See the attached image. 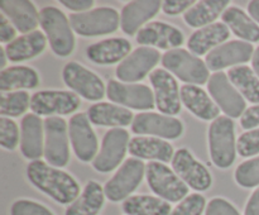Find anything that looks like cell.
Returning a JSON list of instances; mask_svg holds the SVG:
<instances>
[{
    "instance_id": "1",
    "label": "cell",
    "mask_w": 259,
    "mask_h": 215,
    "mask_svg": "<svg viewBox=\"0 0 259 215\" xmlns=\"http://www.w3.org/2000/svg\"><path fill=\"white\" fill-rule=\"evenodd\" d=\"M27 177L35 189L61 205H71L81 194L75 177L40 159L29 162Z\"/></svg>"
},
{
    "instance_id": "2",
    "label": "cell",
    "mask_w": 259,
    "mask_h": 215,
    "mask_svg": "<svg viewBox=\"0 0 259 215\" xmlns=\"http://www.w3.org/2000/svg\"><path fill=\"white\" fill-rule=\"evenodd\" d=\"M39 24L47 37L53 53L67 57L75 50V35L70 18L56 7H45L39 12Z\"/></svg>"
},
{
    "instance_id": "3",
    "label": "cell",
    "mask_w": 259,
    "mask_h": 215,
    "mask_svg": "<svg viewBox=\"0 0 259 215\" xmlns=\"http://www.w3.org/2000/svg\"><path fill=\"white\" fill-rule=\"evenodd\" d=\"M207 138L212 163L218 168H229L235 162L238 153L234 120L227 115L217 118L210 124Z\"/></svg>"
},
{
    "instance_id": "4",
    "label": "cell",
    "mask_w": 259,
    "mask_h": 215,
    "mask_svg": "<svg viewBox=\"0 0 259 215\" xmlns=\"http://www.w3.org/2000/svg\"><path fill=\"white\" fill-rule=\"evenodd\" d=\"M162 65L187 85H204L210 80V70L206 62L185 48L167 51L162 56Z\"/></svg>"
},
{
    "instance_id": "5",
    "label": "cell",
    "mask_w": 259,
    "mask_h": 215,
    "mask_svg": "<svg viewBox=\"0 0 259 215\" xmlns=\"http://www.w3.org/2000/svg\"><path fill=\"white\" fill-rule=\"evenodd\" d=\"M73 32L82 37H98L116 32L120 27V14L110 7H101L85 13L70 15Z\"/></svg>"
},
{
    "instance_id": "6",
    "label": "cell",
    "mask_w": 259,
    "mask_h": 215,
    "mask_svg": "<svg viewBox=\"0 0 259 215\" xmlns=\"http://www.w3.org/2000/svg\"><path fill=\"white\" fill-rule=\"evenodd\" d=\"M146 179L153 194L168 202H180L189 195L190 187L174 169L162 162H149L147 164Z\"/></svg>"
},
{
    "instance_id": "7",
    "label": "cell",
    "mask_w": 259,
    "mask_h": 215,
    "mask_svg": "<svg viewBox=\"0 0 259 215\" xmlns=\"http://www.w3.org/2000/svg\"><path fill=\"white\" fill-rule=\"evenodd\" d=\"M146 166L142 159L128 158L119 167L113 177L104 186L106 199L111 202L125 201L143 181Z\"/></svg>"
},
{
    "instance_id": "8",
    "label": "cell",
    "mask_w": 259,
    "mask_h": 215,
    "mask_svg": "<svg viewBox=\"0 0 259 215\" xmlns=\"http://www.w3.org/2000/svg\"><path fill=\"white\" fill-rule=\"evenodd\" d=\"M67 123L60 116H50L45 120V158L53 167H65L70 161Z\"/></svg>"
},
{
    "instance_id": "9",
    "label": "cell",
    "mask_w": 259,
    "mask_h": 215,
    "mask_svg": "<svg viewBox=\"0 0 259 215\" xmlns=\"http://www.w3.org/2000/svg\"><path fill=\"white\" fill-rule=\"evenodd\" d=\"M62 78L73 93L89 101L101 100L106 93V86L100 76L75 61L66 63Z\"/></svg>"
},
{
    "instance_id": "10",
    "label": "cell",
    "mask_w": 259,
    "mask_h": 215,
    "mask_svg": "<svg viewBox=\"0 0 259 215\" xmlns=\"http://www.w3.org/2000/svg\"><path fill=\"white\" fill-rule=\"evenodd\" d=\"M207 91L212 100L215 101L220 110L229 118H242L244 111L247 110V103L242 94L237 90L232 81L228 77V73L215 72L210 76L207 82Z\"/></svg>"
},
{
    "instance_id": "11",
    "label": "cell",
    "mask_w": 259,
    "mask_h": 215,
    "mask_svg": "<svg viewBox=\"0 0 259 215\" xmlns=\"http://www.w3.org/2000/svg\"><path fill=\"white\" fill-rule=\"evenodd\" d=\"M132 132L138 136L156 137L161 139H179L184 134V124L175 116L144 111L134 116Z\"/></svg>"
},
{
    "instance_id": "12",
    "label": "cell",
    "mask_w": 259,
    "mask_h": 215,
    "mask_svg": "<svg viewBox=\"0 0 259 215\" xmlns=\"http://www.w3.org/2000/svg\"><path fill=\"white\" fill-rule=\"evenodd\" d=\"M106 96L111 103L134 110H142L143 113L156 106L154 93L151 88L143 83H125L110 80L106 85Z\"/></svg>"
},
{
    "instance_id": "13",
    "label": "cell",
    "mask_w": 259,
    "mask_h": 215,
    "mask_svg": "<svg viewBox=\"0 0 259 215\" xmlns=\"http://www.w3.org/2000/svg\"><path fill=\"white\" fill-rule=\"evenodd\" d=\"M131 137L124 128H111L104 136L101 148L93 161V167L98 172L108 174L120 166L129 149Z\"/></svg>"
},
{
    "instance_id": "14",
    "label": "cell",
    "mask_w": 259,
    "mask_h": 215,
    "mask_svg": "<svg viewBox=\"0 0 259 215\" xmlns=\"http://www.w3.org/2000/svg\"><path fill=\"white\" fill-rule=\"evenodd\" d=\"M153 86L156 108L164 115L175 116L181 113V89L171 72L166 68H156L149 75Z\"/></svg>"
},
{
    "instance_id": "15",
    "label": "cell",
    "mask_w": 259,
    "mask_h": 215,
    "mask_svg": "<svg viewBox=\"0 0 259 215\" xmlns=\"http://www.w3.org/2000/svg\"><path fill=\"white\" fill-rule=\"evenodd\" d=\"M159 60L161 53L156 48L138 47L119 63L115 75L121 82L136 83L153 72Z\"/></svg>"
},
{
    "instance_id": "16",
    "label": "cell",
    "mask_w": 259,
    "mask_h": 215,
    "mask_svg": "<svg viewBox=\"0 0 259 215\" xmlns=\"http://www.w3.org/2000/svg\"><path fill=\"white\" fill-rule=\"evenodd\" d=\"M80 106V98L73 91L40 90L32 95L30 109L35 115H68Z\"/></svg>"
},
{
    "instance_id": "17",
    "label": "cell",
    "mask_w": 259,
    "mask_h": 215,
    "mask_svg": "<svg viewBox=\"0 0 259 215\" xmlns=\"http://www.w3.org/2000/svg\"><path fill=\"white\" fill-rule=\"evenodd\" d=\"M174 171L189 187L196 191H207L212 185V176L206 166L197 161L187 148L175 152L172 159Z\"/></svg>"
},
{
    "instance_id": "18",
    "label": "cell",
    "mask_w": 259,
    "mask_h": 215,
    "mask_svg": "<svg viewBox=\"0 0 259 215\" xmlns=\"http://www.w3.org/2000/svg\"><path fill=\"white\" fill-rule=\"evenodd\" d=\"M68 134L73 152L81 162H91L99 153V141L88 114L77 113L70 119Z\"/></svg>"
},
{
    "instance_id": "19",
    "label": "cell",
    "mask_w": 259,
    "mask_h": 215,
    "mask_svg": "<svg viewBox=\"0 0 259 215\" xmlns=\"http://www.w3.org/2000/svg\"><path fill=\"white\" fill-rule=\"evenodd\" d=\"M254 55V48L253 45L245 40H229L224 45L219 46L215 50H212L206 56V66L209 70L220 72L227 67H237L243 66V63H247L252 61Z\"/></svg>"
},
{
    "instance_id": "20",
    "label": "cell",
    "mask_w": 259,
    "mask_h": 215,
    "mask_svg": "<svg viewBox=\"0 0 259 215\" xmlns=\"http://www.w3.org/2000/svg\"><path fill=\"white\" fill-rule=\"evenodd\" d=\"M137 42L144 47L159 50H176L185 42V35L179 28L164 22H152L144 25L137 34Z\"/></svg>"
},
{
    "instance_id": "21",
    "label": "cell",
    "mask_w": 259,
    "mask_h": 215,
    "mask_svg": "<svg viewBox=\"0 0 259 215\" xmlns=\"http://www.w3.org/2000/svg\"><path fill=\"white\" fill-rule=\"evenodd\" d=\"M20 152L30 162L45 156V121L34 113L27 114L22 119Z\"/></svg>"
},
{
    "instance_id": "22",
    "label": "cell",
    "mask_w": 259,
    "mask_h": 215,
    "mask_svg": "<svg viewBox=\"0 0 259 215\" xmlns=\"http://www.w3.org/2000/svg\"><path fill=\"white\" fill-rule=\"evenodd\" d=\"M162 8L159 0H134L123 8L120 14V27L128 35L138 34L148 20L158 14Z\"/></svg>"
},
{
    "instance_id": "23",
    "label": "cell",
    "mask_w": 259,
    "mask_h": 215,
    "mask_svg": "<svg viewBox=\"0 0 259 215\" xmlns=\"http://www.w3.org/2000/svg\"><path fill=\"white\" fill-rule=\"evenodd\" d=\"M128 152L134 158L162 162V163L172 162L175 156V149L169 142L148 136H138L132 138Z\"/></svg>"
},
{
    "instance_id": "24",
    "label": "cell",
    "mask_w": 259,
    "mask_h": 215,
    "mask_svg": "<svg viewBox=\"0 0 259 215\" xmlns=\"http://www.w3.org/2000/svg\"><path fill=\"white\" fill-rule=\"evenodd\" d=\"M0 10L15 29L23 34L34 32L39 24V13L34 4L28 0H2Z\"/></svg>"
},
{
    "instance_id": "25",
    "label": "cell",
    "mask_w": 259,
    "mask_h": 215,
    "mask_svg": "<svg viewBox=\"0 0 259 215\" xmlns=\"http://www.w3.org/2000/svg\"><path fill=\"white\" fill-rule=\"evenodd\" d=\"M229 37L230 29L224 23H214L192 33L187 40V47L192 55L207 56L212 50L227 43Z\"/></svg>"
},
{
    "instance_id": "26",
    "label": "cell",
    "mask_w": 259,
    "mask_h": 215,
    "mask_svg": "<svg viewBox=\"0 0 259 215\" xmlns=\"http://www.w3.org/2000/svg\"><path fill=\"white\" fill-rule=\"evenodd\" d=\"M131 51L132 45L126 38H108L89 46L86 56L98 65H114L125 60Z\"/></svg>"
},
{
    "instance_id": "27",
    "label": "cell",
    "mask_w": 259,
    "mask_h": 215,
    "mask_svg": "<svg viewBox=\"0 0 259 215\" xmlns=\"http://www.w3.org/2000/svg\"><path fill=\"white\" fill-rule=\"evenodd\" d=\"M181 100L185 108L202 120L219 118L220 108L215 104L211 96L197 85H184L181 88Z\"/></svg>"
},
{
    "instance_id": "28",
    "label": "cell",
    "mask_w": 259,
    "mask_h": 215,
    "mask_svg": "<svg viewBox=\"0 0 259 215\" xmlns=\"http://www.w3.org/2000/svg\"><path fill=\"white\" fill-rule=\"evenodd\" d=\"M47 47V37L40 30H34L28 34H23L15 38L13 42L4 47L8 61L10 62H22L32 60L40 53L45 52Z\"/></svg>"
},
{
    "instance_id": "29",
    "label": "cell",
    "mask_w": 259,
    "mask_h": 215,
    "mask_svg": "<svg viewBox=\"0 0 259 215\" xmlns=\"http://www.w3.org/2000/svg\"><path fill=\"white\" fill-rule=\"evenodd\" d=\"M88 116L91 124L100 126L121 128L131 125L134 120L132 110L111 103H96L88 110Z\"/></svg>"
},
{
    "instance_id": "30",
    "label": "cell",
    "mask_w": 259,
    "mask_h": 215,
    "mask_svg": "<svg viewBox=\"0 0 259 215\" xmlns=\"http://www.w3.org/2000/svg\"><path fill=\"white\" fill-rule=\"evenodd\" d=\"M104 187L99 182L89 181L80 196L66 209L65 215H98L105 204Z\"/></svg>"
},
{
    "instance_id": "31",
    "label": "cell",
    "mask_w": 259,
    "mask_h": 215,
    "mask_svg": "<svg viewBox=\"0 0 259 215\" xmlns=\"http://www.w3.org/2000/svg\"><path fill=\"white\" fill-rule=\"evenodd\" d=\"M228 0H202L195 3L184 14V20L192 28H204L214 24L215 20L228 9Z\"/></svg>"
},
{
    "instance_id": "32",
    "label": "cell",
    "mask_w": 259,
    "mask_h": 215,
    "mask_svg": "<svg viewBox=\"0 0 259 215\" xmlns=\"http://www.w3.org/2000/svg\"><path fill=\"white\" fill-rule=\"evenodd\" d=\"M39 85V75L29 66H12L0 72V90L3 93L24 91Z\"/></svg>"
},
{
    "instance_id": "33",
    "label": "cell",
    "mask_w": 259,
    "mask_h": 215,
    "mask_svg": "<svg viewBox=\"0 0 259 215\" xmlns=\"http://www.w3.org/2000/svg\"><path fill=\"white\" fill-rule=\"evenodd\" d=\"M223 23L242 40L249 43L259 42V25L244 10L229 7L222 15Z\"/></svg>"
},
{
    "instance_id": "34",
    "label": "cell",
    "mask_w": 259,
    "mask_h": 215,
    "mask_svg": "<svg viewBox=\"0 0 259 215\" xmlns=\"http://www.w3.org/2000/svg\"><path fill=\"white\" fill-rule=\"evenodd\" d=\"M121 210L125 215H171V202L152 195H132L123 201Z\"/></svg>"
},
{
    "instance_id": "35",
    "label": "cell",
    "mask_w": 259,
    "mask_h": 215,
    "mask_svg": "<svg viewBox=\"0 0 259 215\" xmlns=\"http://www.w3.org/2000/svg\"><path fill=\"white\" fill-rule=\"evenodd\" d=\"M228 77L249 103L259 104V77L254 70L248 66H237L228 71Z\"/></svg>"
},
{
    "instance_id": "36",
    "label": "cell",
    "mask_w": 259,
    "mask_h": 215,
    "mask_svg": "<svg viewBox=\"0 0 259 215\" xmlns=\"http://www.w3.org/2000/svg\"><path fill=\"white\" fill-rule=\"evenodd\" d=\"M32 96L27 91H14L3 94L0 99V114L2 116H20L30 106Z\"/></svg>"
},
{
    "instance_id": "37",
    "label": "cell",
    "mask_w": 259,
    "mask_h": 215,
    "mask_svg": "<svg viewBox=\"0 0 259 215\" xmlns=\"http://www.w3.org/2000/svg\"><path fill=\"white\" fill-rule=\"evenodd\" d=\"M234 179L235 182L244 189L259 186V156L242 162L235 169Z\"/></svg>"
},
{
    "instance_id": "38",
    "label": "cell",
    "mask_w": 259,
    "mask_h": 215,
    "mask_svg": "<svg viewBox=\"0 0 259 215\" xmlns=\"http://www.w3.org/2000/svg\"><path fill=\"white\" fill-rule=\"evenodd\" d=\"M207 202L204 195L195 192L185 197L172 209L171 215H202L206 210Z\"/></svg>"
},
{
    "instance_id": "39",
    "label": "cell",
    "mask_w": 259,
    "mask_h": 215,
    "mask_svg": "<svg viewBox=\"0 0 259 215\" xmlns=\"http://www.w3.org/2000/svg\"><path fill=\"white\" fill-rule=\"evenodd\" d=\"M0 144L4 149L14 151L19 144V128L10 118L3 116L0 119Z\"/></svg>"
},
{
    "instance_id": "40",
    "label": "cell",
    "mask_w": 259,
    "mask_h": 215,
    "mask_svg": "<svg viewBox=\"0 0 259 215\" xmlns=\"http://www.w3.org/2000/svg\"><path fill=\"white\" fill-rule=\"evenodd\" d=\"M237 151L242 157H253L259 154V128L250 129L238 137Z\"/></svg>"
},
{
    "instance_id": "41",
    "label": "cell",
    "mask_w": 259,
    "mask_h": 215,
    "mask_svg": "<svg viewBox=\"0 0 259 215\" xmlns=\"http://www.w3.org/2000/svg\"><path fill=\"white\" fill-rule=\"evenodd\" d=\"M10 215H55L47 206L29 199L15 200L10 206Z\"/></svg>"
},
{
    "instance_id": "42",
    "label": "cell",
    "mask_w": 259,
    "mask_h": 215,
    "mask_svg": "<svg viewBox=\"0 0 259 215\" xmlns=\"http://www.w3.org/2000/svg\"><path fill=\"white\" fill-rule=\"evenodd\" d=\"M205 215H242L239 210L224 197H214L207 202Z\"/></svg>"
},
{
    "instance_id": "43",
    "label": "cell",
    "mask_w": 259,
    "mask_h": 215,
    "mask_svg": "<svg viewBox=\"0 0 259 215\" xmlns=\"http://www.w3.org/2000/svg\"><path fill=\"white\" fill-rule=\"evenodd\" d=\"M194 5L195 2L192 0H166L162 3V10L167 15H179L184 12L186 13Z\"/></svg>"
},
{
    "instance_id": "44",
    "label": "cell",
    "mask_w": 259,
    "mask_h": 215,
    "mask_svg": "<svg viewBox=\"0 0 259 215\" xmlns=\"http://www.w3.org/2000/svg\"><path fill=\"white\" fill-rule=\"evenodd\" d=\"M240 125L247 131L255 129L259 126V104L248 108L240 118Z\"/></svg>"
},
{
    "instance_id": "45",
    "label": "cell",
    "mask_w": 259,
    "mask_h": 215,
    "mask_svg": "<svg viewBox=\"0 0 259 215\" xmlns=\"http://www.w3.org/2000/svg\"><path fill=\"white\" fill-rule=\"evenodd\" d=\"M17 29L4 14H0V42L9 45L15 39Z\"/></svg>"
},
{
    "instance_id": "46",
    "label": "cell",
    "mask_w": 259,
    "mask_h": 215,
    "mask_svg": "<svg viewBox=\"0 0 259 215\" xmlns=\"http://www.w3.org/2000/svg\"><path fill=\"white\" fill-rule=\"evenodd\" d=\"M61 4L67 8V9L77 13L89 12L94 7L93 0H62Z\"/></svg>"
},
{
    "instance_id": "47",
    "label": "cell",
    "mask_w": 259,
    "mask_h": 215,
    "mask_svg": "<svg viewBox=\"0 0 259 215\" xmlns=\"http://www.w3.org/2000/svg\"><path fill=\"white\" fill-rule=\"evenodd\" d=\"M244 215H259V187L253 191L244 207Z\"/></svg>"
},
{
    "instance_id": "48",
    "label": "cell",
    "mask_w": 259,
    "mask_h": 215,
    "mask_svg": "<svg viewBox=\"0 0 259 215\" xmlns=\"http://www.w3.org/2000/svg\"><path fill=\"white\" fill-rule=\"evenodd\" d=\"M248 13L252 19L259 24V0H253L248 4Z\"/></svg>"
},
{
    "instance_id": "49",
    "label": "cell",
    "mask_w": 259,
    "mask_h": 215,
    "mask_svg": "<svg viewBox=\"0 0 259 215\" xmlns=\"http://www.w3.org/2000/svg\"><path fill=\"white\" fill-rule=\"evenodd\" d=\"M252 67H253V70H254L255 75L259 77V46L257 47V50L254 51V55H253Z\"/></svg>"
},
{
    "instance_id": "50",
    "label": "cell",
    "mask_w": 259,
    "mask_h": 215,
    "mask_svg": "<svg viewBox=\"0 0 259 215\" xmlns=\"http://www.w3.org/2000/svg\"><path fill=\"white\" fill-rule=\"evenodd\" d=\"M7 60H8L7 53H5L4 47H2L0 48V67H2L3 70H4L5 65H7Z\"/></svg>"
}]
</instances>
